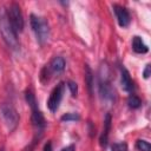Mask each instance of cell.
Segmentation results:
<instances>
[{
	"mask_svg": "<svg viewBox=\"0 0 151 151\" xmlns=\"http://www.w3.org/2000/svg\"><path fill=\"white\" fill-rule=\"evenodd\" d=\"M0 34L2 37V40L5 44L13 51L19 50V40H18V33L13 29L12 25L8 21L6 11L4 8H0Z\"/></svg>",
	"mask_w": 151,
	"mask_h": 151,
	"instance_id": "6da1fadb",
	"label": "cell"
},
{
	"mask_svg": "<svg viewBox=\"0 0 151 151\" xmlns=\"http://www.w3.org/2000/svg\"><path fill=\"white\" fill-rule=\"evenodd\" d=\"M98 91H99V96L103 101L111 104L116 100V91L111 84L107 66L100 67V74H99V80H98Z\"/></svg>",
	"mask_w": 151,
	"mask_h": 151,
	"instance_id": "7a4b0ae2",
	"label": "cell"
},
{
	"mask_svg": "<svg viewBox=\"0 0 151 151\" xmlns=\"http://www.w3.org/2000/svg\"><path fill=\"white\" fill-rule=\"evenodd\" d=\"M25 99L28 104V106L31 107V120H32V125L33 127L38 131V132H41L45 127V119H44V116L41 113V111L39 110V106H38V103H37V99H35V96L33 93V91L31 88H27L26 92H25Z\"/></svg>",
	"mask_w": 151,
	"mask_h": 151,
	"instance_id": "3957f363",
	"label": "cell"
},
{
	"mask_svg": "<svg viewBox=\"0 0 151 151\" xmlns=\"http://www.w3.org/2000/svg\"><path fill=\"white\" fill-rule=\"evenodd\" d=\"M29 24L32 27V31L37 38V41L40 45H44L48 38H50V26L48 22L39 15L35 14H31L29 15Z\"/></svg>",
	"mask_w": 151,
	"mask_h": 151,
	"instance_id": "277c9868",
	"label": "cell"
},
{
	"mask_svg": "<svg viewBox=\"0 0 151 151\" xmlns=\"http://www.w3.org/2000/svg\"><path fill=\"white\" fill-rule=\"evenodd\" d=\"M0 112H1V116H2V119L6 124V126L8 127L9 131H13L17 129L18 124H19V113L18 111L15 110V107L11 104H7V103H4L1 106H0Z\"/></svg>",
	"mask_w": 151,
	"mask_h": 151,
	"instance_id": "5b68a950",
	"label": "cell"
},
{
	"mask_svg": "<svg viewBox=\"0 0 151 151\" xmlns=\"http://www.w3.org/2000/svg\"><path fill=\"white\" fill-rule=\"evenodd\" d=\"M6 14H7L8 21H9V24L12 25L13 29H14L17 33L22 32L25 22H24V17H22L20 6H19L18 4H12V5L9 6V8L6 11Z\"/></svg>",
	"mask_w": 151,
	"mask_h": 151,
	"instance_id": "8992f818",
	"label": "cell"
},
{
	"mask_svg": "<svg viewBox=\"0 0 151 151\" xmlns=\"http://www.w3.org/2000/svg\"><path fill=\"white\" fill-rule=\"evenodd\" d=\"M63 94H64V83H59L52 90L50 98L47 100V106H48L51 112H57V110L59 109V105L61 103Z\"/></svg>",
	"mask_w": 151,
	"mask_h": 151,
	"instance_id": "52a82bcc",
	"label": "cell"
},
{
	"mask_svg": "<svg viewBox=\"0 0 151 151\" xmlns=\"http://www.w3.org/2000/svg\"><path fill=\"white\" fill-rule=\"evenodd\" d=\"M113 11H114V14H116V18H117L119 26L120 27H127L130 25V21H131V17H130L129 11L125 7L119 6V5H113Z\"/></svg>",
	"mask_w": 151,
	"mask_h": 151,
	"instance_id": "ba28073f",
	"label": "cell"
},
{
	"mask_svg": "<svg viewBox=\"0 0 151 151\" xmlns=\"http://www.w3.org/2000/svg\"><path fill=\"white\" fill-rule=\"evenodd\" d=\"M65 66H66V63H65V59L63 57H54L50 61V64L46 65V68L50 72V74L51 73L59 74L65 70Z\"/></svg>",
	"mask_w": 151,
	"mask_h": 151,
	"instance_id": "9c48e42d",
	"label": "cell"
},
{
	"mask_svg": "<svg viewBox=\"0 0 151 151\" xmlns=\"http://www.w3.org/2000/svg\"><path fill=\"white\" fill-rule=\"evenodd\" d=\"M110 130H111V114L107 113V114L105 116L104 126H103V132H101L100 138H99V143H100V146H101V147H106V145H107Z\"/></svg>",
	"mask_w": 151,
	"mask_h": 151,
	"instance_id": "30bf717a",
	"label": "cell"
},
{
	"mask_svg": "<svg viewBox=\"0 0 151 151\" xmlns=\"http://www.w3.org/2000/svg\"><path fill=\"white\" fill-rule=\"evenodd\" d=\"M120 85H122V88L126 92H131L133 90V81L131 79L129 71L125 67L120 68Z\"/></svg>",
	"mask_w": 151,
	"mask_h": 151,
	"instance_id": "8fae6325",
	"label": "cell"
},
{
	"mask_svg": "<svg viewBox=\"0 0 151 151\" xmlns=\"http://www.w3.org/2000/svg\"><path fill=\"white\" fill-rule=\"evenodd\" d=\"M132 50H133L136 53H138V54H144V53H146V52L149 51V47H147V45L143 41V39H142L140 37L136 35V37H133V39H132Z\"/></svg>",
	"mask_w": 151,
	"mask_h": 151,
	"instance_id": "7c38bea8",
	"label": "cell"
},
{
	"mask_svg": "<svg viewBox=\"0 0 151 151\" xmlns=\"http://www.w3.org/2000/svg\"><path fill=\"white\" fill-rule=\"evenodd\" d=\"M85 83L87 86V91L90 93V96L93 94V83H94V76L93 72L91 70V67L86 64L85 65Z\"/></svg>",
	"mask_w": 151,
	"mask_h": 151,
	"instance_id": "4fadbf2b",
	"label": "cell"
},
{
	"mask_svg": "<svg viewBox=\"0 0 151 151\" xmlns=\"http://www.w3.org/2000/svg\"><path fill=\"white\" fill-rule=\"evenodd\" d=\"M142 104V100L139 99L138 96L136 94H130L129 98H127V105L130 109H138Z\"/></svg>",
	"mask_w": 151,
	"mask_h": 151,
	"instance_id": "5bb4252c",
	"label": "cell"
},
{
	"mask_svg": "<svg viewBox=\"0 0 151 151\" xmlns=\"http://www.w3.org/2000/svg\"><path fill=\"white\" fill-rule=\"evenodd\" d=\"M136 147L139 151H151V145L145 139H138L137 143H136Z\"/></svg>",
	"mask_w": 151,
	"mask_h": 151,
	"instance_id": "9a60e30c",
	"label": "cell"
},
{
	"mask_svg": "<svg viewBox=\"0 0 151 151\" xmlns=\"http://www.w3.org/2000/svg\"><path fill=\"white\" fill-rule=\"evenodd\" d=\"M80 117L78 113H74V112H68V113H65L64 116H61V120L63 122H76V120H79Z\"/></svg>",
	"mask_w": 151,
	"mask_h": 151,
	"instance_id": "2e32d148",
	"label": "cell"
},
{
	"mask_svg": "<svg viewBox=\"0 0 151 151\" xmlns=\"http://www.w3.org/2000/svg\"><path fill=\"white\" fill-rule=\"evenodd\" d=\"M67 87H68V90L71 92V96L72 97H77V94H78V85H77V83H74L72 80H68L67 81Z\"/></svg>",
	"mask_w": 151,
	"mask_h": 151,
	"instance_id": "e0dca14e",
	"label": "cell"
},
{
	"mask_svg": "<svg viewBox=\"0 0 151 151\" xmlns=\"http://www.w3.org/2000/svg\"><path fill=\"white\" fill-rule=\"evenodd\" d=\"M111 151H127V144L124 142L114 143L111 147Z\"/></svg>",
	"mask_w": 151,
	"mask_h": 151,
	"instance_id": "ac0fdd59",
	"label": "cell"
},
{
	"mask_svg": "<svg viewBox=\"0 0 151 151\" xmlns=\"http://www.w3.org/2000/svg\"><path fill=\"white\" fill-rule=\"evenodd\" d=\"M150 73H151V65H150V64H147V65L145 66V70H144V72H143V76H144V78H145V79H147V78L150 77Z\"/></svg>",
	"mask_w": 151,
	"mask_h": 151,
	"instance_id": "d6986e66",
	"label": "cell"
},
{
	"mask_svg": "<svg viewBox=\"0 0 151 151\" xmlns=\"http://www.w3.org/2000/svg\"><path fill=\"white\" fill-rule=\"evenodd\" d=\"M42 151H53V149H52V143H51V140H47V142L45 143V145H44V149H42Z\"/></svg>",
	"mask_w": 151,
	"mask_h": 151,
	"instance_id": "ffe728a7",
	"label": "cell"
},
{
	"mask_svg": "<svg viewBox=\"0 0 151 151\" xmlns=\"http://www.w3.org/2000/svg\"><path fill=\"white\" fill-rule=\"evenodd\" d=\"M60 151H74V145H68L66 147H63Z\"/></svg>",
	"mask_w": 151,
	"mask_h": 151,
	"instance_id": "44dd1931",
	"label": "cell"
},
{
	"mask_svg": "<svg viewBox=\"0 0 151 151\" xmlns=\"http://www.w3.org/2000/svg\"><path fill=\"white\" fill-rule=\"evenodd\" d=\"M27 151H33V146H29V147H28V150H27Z\"/></svg>",
	"mask_w": 151,
	"mask_h": 151,
	"instance_id": "7402d4cb",
	"label": "cell"
}]
</instances>
